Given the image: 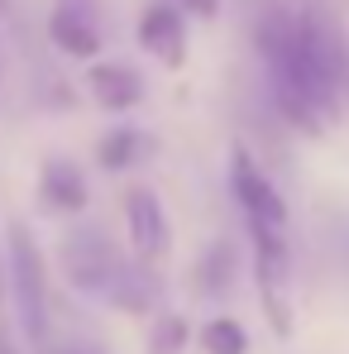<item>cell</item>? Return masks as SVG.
Masks as SVG:
<instances>
[{
    "mask_svg": "<svg viewBox=\"0 0 349 354\" xmlns=\"http://www.w3.org/2000/svg\"><path fill=\"white\" fill-rule=\"evenodd\" d=\"M254 48L268 67L278 115L306 134H321L349 86V58L340 39L306 10L268 5L254 24Z\"/></svg>",
    "mask_w": 349,
    "mask_h": 354,
    "instance_id": "cell-1",
    "label": "cell"
},
{
    "mask_svg": "<svg viewBox=\"0 0 349 354\" xmlns=\"http://www.w3.org/2000/svg\"><path fill=\"white\" fill-rule=\"evenodd\" d=\"M62 273H67L72 288L101 297L120 311H144L149 297H153L144 263H129L120 249H111V239H101L96 230L62 239Z\"/></svg>",
    "mask_w": 349,
    "mask_h": 354,
    "instance_id": "cell-2",
    "label": "cell"
},
{
    "mask_svg": "<svg viewBox=\"0 0 349 354\" xmlns=\"http://www.w3.org/2000/svg\"><path fill=\"white\" fill-rule=\"evenodd\" d=\"M5 249H10V297H15V316L19 330L29 340L48 335V268H44V249L24 225L5 230Z\"/></svg>",
    "mask_w": 349,
    "mask_h": 354,
    "instance_id": "cell-3",
    "label": "cell"
},
{
    "mask_svg": "<svg viewBox=\"0 0 349 354\" xmlns=\"http://www.w3.org/2000/svg\"><path fill=\"white\" fill-rule=\"evenodd\" d=\"M254 235V278L263 311L278 335H292V254H287V230H249Z\"/></svg>",
    "mask_w": 349,
    "mask_h": 354,
    "instance_id": "cell-4",
    "label": "cell"
},
{
    "mask_svg": "<svg viewBox=\"0 0 349 354\" xmlns=\"http://www.w3.org/2000/svg\"><path fill=\"white\" fill-rule=\"evenodd\" d=\"M230 192L239 201V211H244L249 230H287V201L278 196V187L254 163L249 149H234L230 153Z\"/></svg>",
    "mask_w": 349,
    "mask_h": 354,
    "instance_id": "cell-5",
    "label": "cell"
},
{
    "mask_svg": "<svg viewBox=\"0 0 349 354\" xmlns=\"http://www.w3.org/2000/svg\"><path fill=\"white\" fill-rule=\"evenodd\" d=\"M124 225H129V244H134L139 263H158L173 249V221H168L158 192H149V187H134L124 196Z\"/></svg>",
    "mask_w": 349,
    "mask_h": 354,
    "instance_id": "cell-6",
    "label": "cell"
},
{
    "mask_svg": "<svg viewBox=\"0 0 349 354\" xmlns=\"http://www.w3.org/2000/svg\"><path fill=\"white\" fill-rule=\"evenodd\" d=\"M139 44L163 67H182L187 62V19H182V10L168 5V0H153L139 15Z\"/></svg>",
    "mask_w": 349,
    "mask_h": 354,
    "instance_id": "cell-7",
    "label": "cell"
},
{
    "mask_svg": "<svg viewBox=\"0 0 349 354\" xmlns=\"http://www.w3.org/2000/svg\"><path fill=\"white\" fill-rule=\"evenodd\" d=\"M86 86H91V101L101 111H115V115L120 111H134L144 101V77L129 62H96L86 72Z\"/></svg>",
    "mask_w": 349,
    "mask_h": 354,
    "instance_id": "cell-8",
    "label": "cell"
},
{
    "mask_svg": "<svg viewBox=\"0 0 349 354\" xmlns=\"http://www.w3.org/2000/svg\"><path fill=\"white\" fill-rule=\"evenodd\" d=\"M48 34H53V44L67 58H96L101 53V29L91 24L82 0H62L53 10V19H48Z\"/></svg>",
    "mask_w": 349,
    "mask_h": 354,
    "instance_id": "cell-9",
    "label": "cell"
},
{
    "mask_svg": "<svg viewBox=\"0 0 349 354\" xmlns=\"http://www.w3.org/2000/svg\"><path fill=\"white\" fill-rule=\"evenodd\" d=\"M39 196H44L48 211L77 216L86 206V177H82V168H72L67 158H48L44 173H39Z\"/></svg>",
    "mask_w": 349,
    "mask_h": 354,
    "instance_id": "cell-10",
    "label": "cell"
},
{
    "mask_svg": "<svg viewBox=\"0 0 349 354\" xmlns=\"http://www.w3.org/2000/svg\"><path fill=\"white\" fill-rule=\"evenodd\" d=\"M149 149H153V139L144 134V129H134V124H115L101 144H96V158H101V168H134L139 158H149Z\"/></svg>",
    "mask_w": 349,
    "mask_h": 354,
    "instance_id": "cell-11",
    "label": "cell"
},
{
    "mask_svg": "<svg viewBox=\"0 0 349 354\" xmlns=\"http://www.w3.org/2000/svg\"><path fill=\"white\" fill-rule=\"evenodd\" d=\"M230 283H234V249L230 244H211L201 268H196V288L206 297H220V292H230Z\"/></svg>",
    "mask_w": 349,
    "mask_h": 354,
    "instance_id": "cell-12",
    "label": "cell"
},
{
    "mask_svg": "<svg viewBox=\"0 0 349 354\" xmlns=\"http://www.w3.org/2000/svg\"><path fill=\"white\" fill-rule=\"evenodd\" d=\"M201 350L206 354H249V330L234 316H211L201 326Z\"/></svg>",
    "mask_w": 349,
    "mask_h": 354,
    "instance_id": "cell-13",
    "label": "cell"
},
{
    "mask_svg": "<svg viewBox=\"0 0 349 354\" xmlns=\"http://www.w3.org/2000/svg\"><path fill=\"white\" fill-rule=\"evenodd\" d=\"M182 350H187V321L163 311L149 330V354H182Z\"/></svg>",
    "mask_w": 349,
    "mask_h": 354,
    "instance_id": "cell-14",
    "label": "cell"
}]
</instances>
